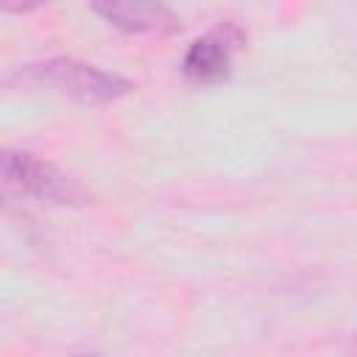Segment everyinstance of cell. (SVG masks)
Wrapping results in <instances>:
<instances>
[{
  "mask_svg": "<svg viewBox=\"0 0 357 357\" xmlns=\"http://www.w3.org/2000/svg\"><path fill=\"white\" fill-rule=\"evenodd\" d=\"M237 45H240V33L231 25L218 28V31L195 39L190 45L187 56H184V73H187V78L201 81V84H212V81L226 78Z\"/></svg>",
  "mask_w": 357,
  "mask_h": 357,
  "instance_id": "cell-4",
  "label": "cell"
},
{
  "mask_svg": "<svg viewBox=\"0 0 357 357\" xmlns=\"http://www.w3.org/2000/svg\"><path fill=\"white\" fill-rule=\"evenodd\" d=\"M45 0H3V8L6 11H31L36 6H42Z\"/></svg>",
  "mask_w": 357,
  "mask_h": 357,
  "instance_id": "cell-5",
  "label": "cell"
},
{
  "mask_svg": "<svg viewBox=\"0 0 357 357\" xmlns=\"http://www.w3.org/2000/svg\"><path fill=\"white\" fill-rule=\"evenodd\" d=\"M98 17L128 33H173L178 17L162 0H92Z\"/></svg>",
  "mask_w": 357,
  "mask_h": 357,
  "instance_id": "cell-3",
  "label": "cell"
},
{
  "mask_svg": "<svg viewBox=\"0 0 357 357\" xmlns=\"http://www.w3.org/2000/svg\"><path fill=\"white\" fill-rule=\"evenodd\" d=\"M3 176L6 184L17 192H25L47 204H75L81 198V187L70 176L31 153H6Z\"/></svg>",
  "mask_w": 357,
  "mask_h": 357,
  "instance_id": "cell-2",
  "label": "cell"
},
{
  "mask_svg": "<svg viewBox=\"0 0 357 357\" xmlns=\"http://www.w3.org/2000/svg\"><path fill=\"white\" fill-rule=\"evenodd\" d=\"M28 75L84 103H103V100H114L123 92H128V81H123L120 75L98 70L75 59H50L45 64H33Z\"/></svg>",
  "mask_w": 357,
  "mask_h": 357,
  "instance_id": "cell-1",
  "label": "cell"
}]
</instances>
